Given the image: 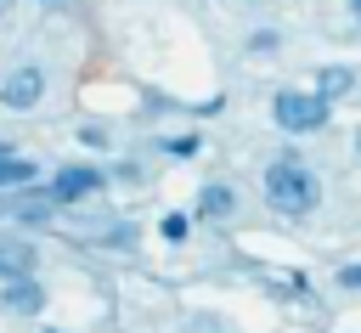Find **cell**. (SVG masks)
I'll list each match as a JSON object with an SVG mask.
<instances>
[{"label": "cell", "instance_id": "obj_1", "mask_svg": "<svg viewBox=\"0 0 361 333\" xmlns=\"http://www.w3.org/2000/svg\"><path fill=\"white\" fill-rule=\"evenodd\" d=\"M265 198H271L282 214H305L322 192H316V175H310L305 164L282 158V164H271V169H265Z\"/></svg>", "mask_w": 361, "mask_h": 333}, {"label": "cell", "instance_id": "obj_2", "mask_svg": "<svg viewBox=\"0 0 361 333\" xmlns=\"http://www.w3.org/2000/svg\"><path fill=\"white\" fill-rule=\"evenodd\" d=\"M276 124H282V130H293V135H305V130H322V124H327V102H322V96L282 90V96H276Z\"/></svg>", "mask_w": 361, "mask_h": 333}, {"label": "cell", "instance_id": "obj_3", "mask_svg": "<svg viewBox=\"0 0 361 333\" xmlns=\"http://www.w3.org/2000/svg\"><path fill=\"white\" fill-rule=\"evenodd\" d=\"M39 90H45L39 68H17V73L0 85V102H6V107H34V102H39Z\"/></svg>", "mask_w": 361, "mask_h": 333}, {"label": "cell", "instance_id": "obj_4", "mask_svg": "<svg viewBox=\"0 0 361 333\" xmlns=\"http://www.w3.org/2000/svg\"><path fill=\"white\" fill-rule=\"evenodd\" d=\"M0 305H6V310L34 316V310L45 305V293H39V282H34V277H11V282H6V293H0Z\"/></svg>", "mask_w": 361, "mask_h": 333}, {"label": "cell", "instance_id": "obj_5", "mask_svg": "<svg viewBox=\"0 0 361 333\" xmlns=\"http://www.w3.org/2000/svg\"><path fill=\"white\" fill-rule=\"evenodd\" d=\"M102 181H96V169H62L56 175V198L68 203V198H85V192H96Z\"/></svg>", "mask_w": 361, "mask_h": 333}, {"label": "cell", "instance_id": "obj_6", "mask_svg": "<svg viewBox=\"0 0 361 333\" xmlns=\"http://www.w3.org/2000/svg\"><path fill=\"white\" fill-rule=\"evenodd\" d=\"M34 271V248L28 243H0V277H28Z\"/></svg>", "mask_w": 361, "mask_h": 333}, {"label": "cell", "instance_id": "obj_7", "mask_svg": "<svg viewBox=\"0 0 361 333\" xmlns=\"http://www.w3.org/2000/svg\"><path fill=\"white\" fill-rule=\"evenodd\" d=\"M197 209H203V214H231V186H203Z\"/></svg>", "mask_w": 361, "mask_h": 333}, {"label": "cell", "instance_id": "obj_8", "mask_svg": "<svg viewBox=\"0 0 361 333\" xmlns=\"http://www.w3.org/2000/svg\"><path fill=\"white\" fill-rule=\"evenodd\" d=\"M28 175H34L28 158H0V186H6V181H28Z\"/></svg>", "mask_w": 361, "mask_h": 333}, {"label": "cell", "instance_id": "obj_9", "mask_svg": "<svg viewBox=\"0 0 361 333\" xmlns=\"http://www.w3.org/2000/svg\"><path fill=\"white\" fill-rule=\"evenodd\" d=\"M322 85H327V90H344V85H350V73H344V68H327V73H322Z\"/></svg>", "mask_w": 361, "mask_h": 333}, {"label": "cell", "instance_id": "obj_10", "mask_svg": "<svg viewBox=\"0 0 361 333\" xmlns=\"http://www.w3.org/2000/svg\"><path fill=\"white\" fill-rule=\"evenodd\" d=\"M164 237H169V243H180V237H186V220H180V214H169V220H164Z\"/></svg>", "mask_w": 361, "mask_h": 333}, {"label": "cell", "instance_id": "obj_11", "mask_svg": "<svg viewBox=\"0 0 361 333\" xmlns=\"http://www.w3.org/2000/svg\"><path fill=\"white\" fill-rule=\"evenodd\" d=\"M338 282H344V288H361V265H344V271H338Z\"/></svg>", "mask_w": 361, "mask_h": 333}, {"label": "cell", "instance_id": "obj_12", "mask_svg": "<svg viewBox=\"0 0 361 333\" xmlns=\"http://www.w3.org/2000/svg\"><path fill=\"white\" fill-rule=\"evenodd\" d=\"M350 6H355V11H361V0H350Z\"/></svg>", "mask_w": 361, "mask_h": 333}, {"label": "cell", "instance_id": "obj_13", "mask_svg": "<svg viewBox=\"0 0 361 333\" xmlns=\"http://www.w3.org/2000/svg\"><path fill=\"white\" fill-rule=\"evenodd\" d=\"M0 152H6V141H0Z\"/></svg>", "mask_w": 361, "mask_h": 333}, {"label": "cell", "instance_id": "obj_14", "mask_svg": "<svg viewBox=\"0 0 361 333\" xmlns=\"http://www.w3.org/2000/svg\"><path fill=\"white\" fill-rule=\"evenodd\" d=\"M45 333H56V327H45Z\"/></svg>", "mask_w": 361, "mask_h": 333}, {"label": "cell", "instance_id": "obj_15", "mask_svg": "<svg viewBox=\"0 0 361 333\" xmlns=\"http://www.w3.org/2000/svg\"><path fill=\"white\" fill-rule=\"evenodd\" d=\"M355 147H361V135H355Z\"/></svg>", "mask_w": 361, "mask_h": 333}]
</instances>
